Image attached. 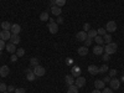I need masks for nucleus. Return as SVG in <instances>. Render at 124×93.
<instances>
[{"instance_id":"nucleus-16","label":"nucleus","mask_w":124,"mask_h":93,"mask_svg":"<svg viewBox=\"0 0 124 93\" xmlns=\"http://www.w3.org/2000/svg\"><path fill=\"white\" fill-rule=\"evenodd\" d=\"M94 87H96L97 89H103V88L106 87L104 81H102V79H97V81L94 82Z\"/></svg>"},{"instance_id":"nucleus-26","label":"nucleus","mask_w":124,"mask_h":93,"mask_svg":"<svg viewBox=\"0 0 124 93\" xmlns=\"http://www.w3.org/2000/svg\"><path fill=\"white\" fill-rule=\"evenodd\" d=\"M26 78H27V81H30V82L35 81V78H36V75L34 73V71H32V72H30V73H27V75H26Z\"/></svg>"},{"instance_id":"nucleus-48","label":"nucleus","mask_w":124,"mask_h":93,"mask_svg":"<svg viewBox=\"0 0 124 93\" xmlns=\"http://www.w3.org/2000/svg\"><path fill=\"white\" fill-rule=\"evenodd\" d=\"M122 81H124V76H123V79H122Z\"/></svg>"},{"instance_id":"nucleus-25","label":"nucleus","mask_w":124,"mask_h":93,"mask_svg":"<svg viewBox=\"0 0 124 93\" xmlns=\"http://www.w3.org/2000/svg\"><path fill=\"white\" fill-rule=\"evenodd\" d=\"M94 41L97 42V45H102V46H103V44H104V40H103V36H99V35H97V36L94 37Z\"/></svg>"},{"instance_id":"nucleus-4","label":"nucleus","mask_w":124,"mask_h":93,"mask_svg":"<svg viewBox=\"0 0 124 93\" xmlns=\"http://www.w3.org/2000/svg\"><path fill=\"white\" fill-rule=\"evenodd\" d=\"M106 30H107V32H114V31L117 30L116 21H108L107 25H106Z\"/></svg>"},{"instance_id":"nucleus-33","label":"nucleus","mask_w":124,"mask_h":93,"mask_svg":"<svg viewBox=\"0 0 124 93\" xmlns=\"http://www.w3.org/2000/svg\"><path fill=\"white\" fill-rule=\"evenodd\" d=\"M117 70H109V77H116L117 76Z\"/></svg>"},{"instance_id":"nucleus-45","label":"nucleus","mask_w":124,"mask_h":93,"mask_svg":"<svg viewBox=\"0 0 124 93\" xmlns=\"http://www.w3.org/2000/svg\"><path fill=\"white\" fill-rule=\"evenodd\" d=\"M92 93H102V92H101V89H97L96 88L94 91H92Z\"/></svg>"},{"instance_id":"nucleus-44","label":"nucleus","mask_w":124,"mask_h":93,"mask_svg":"<svg viewBox=\"0 0 124 93\" xmlns=\"http://www.w3.org/2000/svg\"><path fill=\"white\" fill-rule=\"evenodd\" d=\"M103 81H104V83H107V82L110 81V77H104V79H103Z\"/></svg>"},{"instance_id":"nucleus-2","label":"nucleus","mask_w":124,"mask_h":93,"mask_svg":"<svg viewBox=\"0 0 124 93\" xmlns=\"http://www.w3.org/2000/svg\"><path fill=\"white\" fill-rule=\"evenodd\" d=\"M34 73L36 75V77H42L45 73H46V70H45V67H42V66H36V67H34Z\"/></svg>"},{"instance_id":"nucleus-19","label":"nucleus","mask_w":124,"mask_h":93,"mask_svg":"<svg viewBox=\"0 0 124 93\" xmlns=\"http://www.w3.org/2000/svg\"><path fill=\"white\" fill-rule=\"evenodd\" d=\"M65 82H66V85H67V86H72V85L75 83V79H73V76H71V75L66 76V77H65Z\"/></svg>"},{"instance_id":"nucleus-22","label":"nucleus","mask_w":124,"mask_h":93,"mask_svg":"<svg viewBox=\"0 0 124 93\" xmlns=\"http://www.w3.org/2000/svg\"><path fill=\"white\" fill-rule=\"evenodd\" d=\"M97 35H98V34H97V30H93V29H91L89 31H87V36H88L89 39H94Z\"/></svg>"},{"instance_id":"nucleus-40","label":"nucleus","mask_w":124,"mask_h":93,"mask_svg":"<svg viewBox=\"0 0 124 93\" xmlns=\"http://www.w3.org/2000/svg\"><path fill=\"white\" fill-rule=\"evenodd\" d=\"M15 89H16V88H15V87H14V86H9V87H8V89H6V91H8V92H9V93H11V92H15Z\"/></svg>"},{"instance_id":"nucleus-23","label":"nucleus","mask_w":124,"mask_h":93,"mask_svg":"<svg viewBox=\"0 0 124 93\" xmlns=\"http://www.w3.org/2000/svg\"><path fill=\"white\" fill-rule=\"evenodd\" d=\"M30 65H31V67H36V66H39V65H40L39 58H36V57H32V58L30 60Z\"/></svg>"},{"instance_id":"nucleus-46","label":"nucleus","mask_w":124,"mask_h":93,"mask_svg":"<svg viewBox=\"0 0 124 93\" xmlns=\"http://www.w3.org/2000/svg\"><path fill=\"white\" fill-rule=\"evenodd\" d=\"M48 21H50V23H55V20H54V17H50Z\"/></svg>"},{"instance_id":"nucleus-41","label":"nucleus","mask_w":124,"mask_h":93,"mask_svg":"<svg viewBox=\"0 0 124 93\" xmlns=\"http://www.w3.org/2000/svg\"><path fill=\"white\" fill-rule=\"evenodd\" d=\"M15 93H25V89L24 88H16L15 89Z\"/></svg>"},{"instance_id":"nucleus-5","label":"nucleus","mask_w":124,"mask_h":93,"mask_svg":"<svg viewBox=\"0 0 124 93\" xmlns=\"http://www.w3.org/2000/svg\"><path fill=\"white\" fill-rule=\"evenodd\" d=\"M11 37V31L10 30H1V32H0V39L6 41V40H10Z\"/></svg>"},{"instance_id":"nucleus-13","label":"nucleus","mask_w":124,"mask_h":93,"mask_svg":"<svg viewBox=\"0 0 124 93\" xmlns=\"http://www.w3.org/2000/svg\"><path fill=\"white\" fill-rule=\"evenodd\" d=\"M88 72L92 75V76H96V75H98L99 72H98V67L97 66H94V65H91V66H88Z\"/></svg>"},{"instance_id":"nucleus-31","label":"nucleus","mask_w":124,"mask_h":93,"mask_svg":"<svg viewBox=\"0 0 124 93\" xmlns=\"http://www.w3.org/2000/svg\"><path fill=\"white\" fill-rule=\"evenodd\" d=\"M55 1H56V5L60 8L65 6V4H66V0H55Z\"/></svg>"},{"instance_id":"nucleus-9","label":"nucleus","mask_w":124,"mask_h":93,"mask_svg":"<svg viewBox=\"0 0 124 93\" xmlns=\"http://www.w3.org/2000/svg\"><path fill=\"white\" fill-rule=\"evenodd\" d=\"M10 31H11V34H14V35H19L20 31H21V26H20L19 24H13Z\"/></svg>"},{"instance_id":"nucleus-7","label":"nucleus","mask_w":124,"mask_h":93,"mask_svg":"<svg viewBox=\"0 0 124 93\" xmlns=\"http://www.w3.org/2000/svg\"><path fill=\"white\" fill-rule=\"evenodd\" d=\"M87 32L86 31H79V32H77L76 34V39L78 40V41H82V42H85V41L87 40Z\"/></svg>"},{"instance_id":"nucleus-10","label":"nucleus","mask_w":124,"mask_h":93,"mask_svg":"<svg viewBox=\"0 0 124 93\" xmlns=\"http://www.w3.org/2000/svg\"><path fill=\"white\" fill-rule=\"evenodd\" d=\"M103 52H104V47L102 45H97L93 47V54L94 55H103Z\"/></svg>"},{"instance_id":"nucleus-43","label":"nucleus","mask_w":124,"mask_h":93,"mask_svg":"<svg viewBox=\"0 0 124 93\" xmlns=\"http://www.w3.org/2000/svg\"><path fill=\"white\" fill-rule=\"evenodd\" d=\"M30 72H32V68H26V70H25V73H26V75L30 73Z\"/></svg>"},{"instance_id":"nucleus-37","label":"nucleus","mask_w":124,"mask_h":93,"mask_svg":"<svg viewBox=\"0 0 124 93\" xmlns=\"http://www.w3.org/2000/svg\"><path fill=\"white\" fill-rule=\"evenodd\" d=\"M85 45H86V47H88V46H91V45H92V39H89V37H87V40L85 41Z\"/></svg>"},{"instance_id":"nucleus-38","label":"nucleus","mask_w":124,"mask_h":93,"mask_svg":"<svg viewBox=\"0 0 124 93\" xmlns=\"http://www.w3.org/2000/svg\"><path fill=\"white\" fill-rule=\"evenodd\" d=\"M91 30V25L88 24V23H86L85 25H83V31H86V32H87V31H89Z\"/></svg>"},{"instance_id":"nucleus-1","label":"nucleus","mask_w":124,"mask_h":93,"mask_svg":"<svg viewBox=\"0 0 124 93\" xmlns=\"http://www.w3.org/2000/svg\"><path fill=\"white\" fill-rule=\"evenodd\" d=\"M117 48H118V45L116 42H110V44H107V46H104V52L108 55H113L117 52Z\"/></svg>"},{"instance_id":"nucleus-24","label":"nucleus","mask_w":124,"mask_h":93,"mask_svg":"<svg viewBox=\"0 0 124 93\" xmlns=\"http://www.w3.org/2000/svg\"><path fill=\"white\" fill-rule=\"evenodd\" d=\"M0 26H1L3 30H10V29H11V24H10L9 21H3Z\"/></svg>"},{"instance_id":"nucleus-6","label":"nucleus","mask_w":124,"mask_h":93,"mask_svg":"<svg viewBox=\"0 0 124 93\" xmlns=\"http://www.w3.org/2000/svg\"><path fill=\"white\" fill-rule=\"evenodd\" d=\"M75 83H76V86H77L78 88L85 87V85H86V78H85L83 76H79V77H77V78H76Z\"/></svg>"},{"instance_id":"nucleus-18","label":"nucleus","mask_w":124,"mask_h":93,"mask_svg":"<svg viewBox=\"0 0 124 93\" xmlns=\"http://www.w3.org/2000/svg\"><path fill=\"white\" fill-rule=\"evenodd\" d=\"M72 76H73V77H79L81 76V70H79L78 66L72 67Z\"/></svg>"},{"instance_id":"nucleus-27","label":"nucleus","mask_w":124,"mask_h":93,"mask_svg":"<svg viewBox=\"0 0 124 93\" xmlns=\"http://www.w3.org/2000/svg\"><path fill=\"white\" fill-rule=\"evenodd\" d=\"M103 40H104L106 44H110L112 42V35L110 34H106L104 36H103Z\"/></svg>"},{"instance_id":"nucleus-11","label":"nucleus","mask_w":124,"mask_h":93,"mask_svg":"<svg viewBox=\"0 0 124 93\" xmlns=\"http://www.w3.org/2000/svg\"><path fill=\"white\" fill-rule=\"evenodd\" d=\"M9 72H10V70L8 66H1L0 67V77H6L9 75Z\"/></svg>"},{"instance_id":"nucleus-3","label":"nucleus","mask_w":124,"mask_h":93,"mask_svg":"<svg viewBox=\"0 0 124 93\" xmlns=\"http://www.w3.org/2000/svg\"><path fill=\"white\" fill-rule=\"evenodd\" d=\"M109 85H110V87H112V89H113V91L119 89V87H120V81H119L118 78H110Z\"/></svg>"},{"instance_id":"nucleus-28","label":"nucleus","mask_w":124,"mask_h":93,"mask_svg":"<svg viewBox=\"0 0 124 93\" xmlns=\"http://www.w3.org/2000/svg\"><path fill=\"white\" fill-rule=\"evenodd\" d=\"M109 70V67L107 65H102V67H98V72L99 73H104V72H107Z\"/></svg>"},{"instance_id":"nucleus-36","label":"nucleus","mask_w":124,"mask_h":93,"mask_svg":"<svg viewBox=\"0 0 124 93\" xmlns=\"http://www.w3.org/2000/svg\"><path fill=\"white\" fill-rule=\"evenodd\" d=\"M5 46H6V45H5V41L0 39V52H1V51H3V48H4Z\"/></svg>"},{"instance_id":"nucleus-47","label":"nucleus","mask_w":124,"mask_h":93,"mask_svg":"<svg viewBox=\"0 0 124 93\" xmlns=\"http://www.w3.org/2000/svg\"><path fill=\"white\" fill-rule=\"evenodd\" d=\"M3 93H9V92H8V91H5V92H3Z\"/></svg>"},{"instance_id":"nucleus-42","label":"nucleus","mask_w":124,"mask_h":93,"mask_svg":"<svg viewBox=\"0 0 124 93\" xmlns=\"http://www.w3.org/2000/svg\"><path fill=\"white\" fill-rule=\"evenodd\" d=\"M56 23H57V24H62V23H63V17H62V16H58Z\"/></svg>"},{"instance_id":"nucleus-35","label":"nucleus","mask_w":124,"mask_h":93,"mask_svg":"<svg viewBox=\"0 0 124 93\" xmlns=\"http://www.w3.org/2000/svg\"><path fill=\"white\" fill-rule=\"evenodd\" d=\"M102 93H113V89L112 88H108V87H104L102 89Z\"/></svg>"},{"instance_id":"nucleus-30","label":"nucleus","mask_w":124,"mask_h":93,"mask_svg":"<svg viewBox=\"0 0 124 93\" xmlns=\"http://www.w3.org/2000/svg\"><path fill=\"white\" fill-rule=\"evenodd\" d=\"M97 34H98L99 36H104V35L107 34V30L103 29V27H99V29L97 30Z\"/></svg>"},{"instance_id":"nucleus-29","label":"nucleus","mask_w":124,"mask_h":93,"mask_svg":"<svg viewBox=\"0 0 124 93\" xmlns=\"http://www.w3.org/2000/svg\"><path fill=\"white\" fill-rule=\"evenodd\" d=\"M16 55H17V57H23V56L25 55V50H24L23 47L17 48V50H16Z\"/></svg>"},{"instance_id":"nucleus-17","label":"nucleus","mask_w":124,"mask_h":93,"mask_svg":"<svg viewBox=\"0 0 124 93\" xmlns=\"http://www.w3.org/2000/svg\"><path fill=\"white\" fill-rule=\"evenodd\" d=\"M78 55L79 56H87L88 55V47H86V46H82V47H79L78 48Z\"/></svg>"},{"instance_id":"nucleus-15","label":"nucleus","mask_w":124,"mask_h":93,"mask_svg":"<svg viewBox=\"0 0 124 93\" xmlns=\"http://www.w3.org/2000/svg\"><path fill=\"white\" fill-rule=\"evenodd\" d=\"M20 41H21V39H20L19 35H14V34H11V37H10V42L14 44V45H17V44H20Z\"/></svg>"},{"instance_id":"nucleus-20","label":"nucleus","mask_w":124,"mask_h":93,"mask_svg":"<svg viewBox=\"0 0 124 93\" xmlns=\"http://www.w3.org/2000/svg\"><path fill=\"white\" fill-rule=\"evenodd\" d=\"M48 19H50V15H48L47 11H44V13L40 14V20H41V21H47Z\"/></svg>"},{"instance_id":"nucleus-12","label":"nucleus","mask_w":124,"mask_h":93,"mask_svg":"<svg viewBox=\"0 0 124 93\" xmlns=\"http://www.w3.org/2000/svg\"><path fill=\"white\" fill-rule=\"evenodd\" d=\"M51 11H52V14H54V15L60 16V15H61V13H62V9H61L60 6H57V5H54V6H51Z\"/></svg>"},{"instance_id":"nucleus-8","label":"nucleus","mask_w":124,"mask_h":93,"mask_svg":"<svg viewBox=\"0 0 124 93\" xmlns=\"http://www.w3.org/2000/svg\"><path fill=\"white\" fill-rule=\"evenodd\" d=\"M48 31L51 34H57L58 31V24L57 23H50L48 24Z\"/></svg>"},{"instance_id":"nucleus-14","label":"nucleus","mask_w":124,"mask_h":93,"mask_svg":"<svg viewBox=\"0 0 124 93\" xmlns=\"http://www.w3.org/2000/svg\"><path fill=\"white\" fill-rule=\"evenodd\" d=\"M15 46H16V45H14V44L10 42V44H8V45L5 46V48H6L8 52H10V54H15V52H16V50H17Z\"/></svg>"},{"instance_id":"nucleus-34","label":"nucleus","mask_w":124,"mask_h":93,"mask_svg":"<svg viewBox=\"0 0 124 93\" xmlns=\"http://www.w3.org/2000/svg\"><path fill=\"white\" fill-rule=\"evenodd\" d=\"M6 89H8V86H6L5 83H0V92L3 93V92H5Z\"/></svg>"},{"instance_id":"nucleus-32","label":"nucleus","mask_w":124,"mask_h":93,"mask_svg":"<svg viewBox=\"0 0 124 93\" xmlns=\"http://www.w3.org/2000/svg\"><path fill=\"white\" fill-rule=\"evenodd\" d=\"M109 58H110V55H108V54H106V52L102 55V60H103V61L107 62V61H109Z\"/></svg>"},{"instance_id":"nucleus-21","label":"nucleus","mask_w":124,"mask_h":93,"mask_svg":"<svg viewBox=\"0 0 124 93\" xmlns=\"http://www.w3.org/2000/svg\"><path fill=\"white\" fill-rule=\"evenodd\" d=\"M67 93H78V87H77L76 85H72V86H68Z\"/></svg>"},{"instance_id":"nucleus-39","label":"nucleus","mask_w":124,"mask_h":93,"mask_svg":"<svg viewBox=\"0 0 124 93\" xmlns=\"http://www.w3.org/2000/svg\"><path fill=\"white\" fill-rule=\"evenodd\" d=\"M17 58H19V57H17V55H16V54H13V56L10 57V61H11V62H16V61H17Z\"/></svg>"}]
</instances>
